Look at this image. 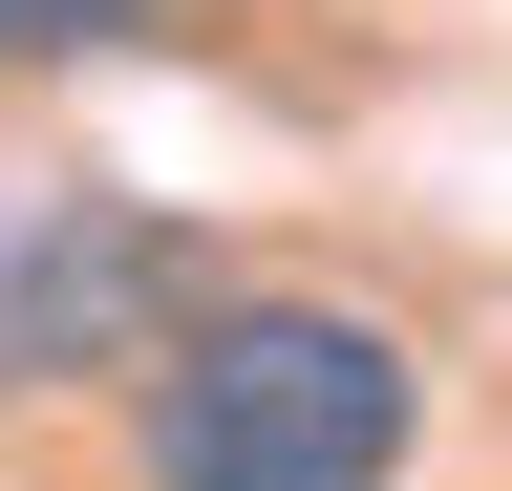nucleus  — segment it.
<instances>
[{"label":"nucleus","mask_w":512,"mask_h":491,"mask_svg":"<svg viewBox=\"0 0 512 491\" xmlns=\"http://www.w3.org/2000/svg\"><path fill=\"white\" fill-rule=\"evenodd\" d=\"M406 449H427V342L320 278L171 299V342L128 363V491H406Z\"/></svg>","instance_id":"1"},{"label":"nucleus","mask_w":512,"mask_h":491,"mask_svg":"<svg viewBox=\"0 0 512 491\" xmlns=\"http://www.w3.org/2000/svg\"><path fill=\"white\" fill-rule=\"evenodd\" d=\"M192 299V235L150 214H43L22 257H0V385H86V363H150Z\"/></svg>","instance_id":"2"},{"label":"nucleus","mask_w":512,"mask_h":491,"mask_svg":"<svg viewBox=\"0 0 512 491\" xmlns=\"http://www.w3.org/2000/svg\"><path fill=\"white\" fill-rule=\"evenodd\" d=\"M192 0H0V65H64V43H150Z\"/></svg>","instance_id":"3"}]
</instances>
